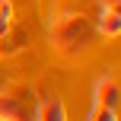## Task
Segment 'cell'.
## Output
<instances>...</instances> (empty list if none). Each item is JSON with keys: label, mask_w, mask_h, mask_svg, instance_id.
Segmentation results:
<instances>
[{"label": "cell", "mask_w": 121, "mask_h": 121, "mask_svg": "<svg viewBox=\"0 0 121 121\" xmlns=\"http://www.w3.org/2000/svg\"><path fill=\"white\" fill-rule=\"evenodd\" d=\"M26 45H29V32L22 29V26H13L10 32H6L3 38H0V57L6 54H16V51H22Z\"/></svg>", "instance_id": "8992f818"}, {"label": "cell", "mask_w": 121, "mask_h": 121, "mask_svg": "<svg viewBox=\"0 0 121 121\" xmlns=\"http://www.w3.org/2000/svg\"><path fill=\"white\" fill-rule=\"evenodd\" d=\"M35 121H67V105L57 92H45L35 102Z\"/></svg>", "instance_id": "277c9868"}, {"label": "cell", "mask_w": 121, "mask_h": 121, "mask_svg": "<svg viewBox=\"0 0 121 121\" xmlns=\"http://www.w3.org/2000/svg\"><path fill=\"white\" fill-rule=\"evenodd\" d=\"M13 26H16V19H13V0H0V38H3Z\"/></svg>", "instance_id": "52a82bcc"}, {"label": "cell", "mask_w": 121, "mask_h": 121, "mask_svg": "<svg viewBox=\"0 0 121 121\" xmlns=\"http://www.w3.org/2000/svg\"><path fill=\"white\" fill-rule=\"evenodd\" d=\"M86 121H118V112L115 108H102V105H92Z\"/></svg>", "instance_id": "ba28073f"}, {"label": "cell", "mask_w": 121, "mask_h": 121, "mask_svg": "<svg viewBox=\"0 0 121 121\" xmlns=\"http://www.w3.org/2000/svg\"><path fill=\"white\" fill-rule=\"evenodd\" d=\"M92 22H96V32H99V35H105V38L121 35V16H118L115 10H108V6H102L99 16L92 19Z\"/></svg>", "instance_id": "5b68a950"}, {"label": "cell", "mask_w": 121, "mask_h": 121, "mask_svg": "<svg viewBox=\"0 0 121 121\" xmlns=\"http://www.w3.org/2000/svg\"><path fill=\"white\" fill-rule=\"evenodd\" d=\"M105 6H108V10H115L118 16H121V0H112V3H105Z\"/></svg>", "instance_id": "9c48e42d"}, {"label": "cell", "mask_w": 121, "mask_h": 121, "mask_svg": "<svg viewBox=\"0 0 121 121\" xmlns=\"http://www.w3.org/2000/svg\"><path fill=\"white\" fill-rule=\"evenodd\" d=\"M118 121H121V105H118Z\"/></svg>", "instance_id": "30bf717a"}, {"label": "cell", "mask_w": 121, "mask_h": 121, "mask_svg": "<svg viewBox=\"0 0 121 121\" xmlns=\"http://www.w3.org/2000/svg\"><path fill=\"white\" fill-rule=\"evenodd\" d=\"M99 32H96V22L92 16H64V19H54L51 22V32H48V42H51V51L67 60V64H77L80 57H86L99 42Z\"/></svg>", "instance_id": "6da1fadb"}, {"label": "cell", "mask_w": 121, "mask_h": 121, "mask_svg": "<svg viewBox=\"0 0 121 121\" xmlns=\"http://www.w3.org/2000/svg\"><path fill=\"white\" fill-rule=\"evenodd\" d=\"M92 105H102V108H115L121 105V83L115 77H99L96 89H92Z\"/></svg>", "instance_id": "3957f363"}, {"label": "cell", "mask_w": 121, "mask_h": 121, "mask_svg": "<svg viewBox=\"0 0 121 121\" xmlns=\"http://www.w3.org/2000/svg\"><path fill=\"white\" fill-rule=\"evenodd\" d=\"M35 92L29 86L10 83L0 89V121H35Z\"/></svg>", "instance_id": "7a4b0ae2"}]
</instances>
